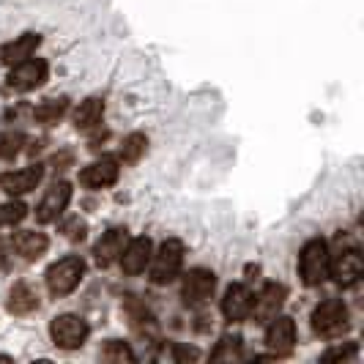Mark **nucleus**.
<instances>
[{
	"mask_svg": "<svg viewBox=\"0 0 364 364\" xmlns=\"http://www.w3.org/2000/svg\"><path fill=\"white\" fill-rule=\"evenodd\" d=\"M328 266H331V255H328V244L323 238H310L301 252H299V277L307 288H318L328 279Z\"/></svg>",
	"mask_w": 364,
	"mask_h": 364,
	"instance_id": "obj_1",
	"label": "nucleus"
},
{
	"mask_svg": "<svg viewBox=\"0 0 364 364\" xmlns=\"http://www.w3.org/2000/svg\"><path fill=\"white\" fill-rule=\"evenodd\" d=\"M82 277H85V260L80 255H66L60 257V260H55L53 266L47 269V274H44L47 291L53 293L55 299L69 296L72 291H77L80 282H82Z\"/></svg>",
	"mask_w": 364,
	"mask_h": 364,
	"instance_id": "obj_2",
	"label": "nucleus"
},
{
	"mask_svg": "<svg viewBox=\"0 0 364 364\" xmlns=\"http://www.w3.org/2000/svg\"><path fill=\"white\" fill-rule=\"evenodd\" d=\"M183 255H186L183 241H178V238L162 241L159 252L151 255V263H148V266H151V282H154V285H170V282L181 274Z\"/></svg>",
	"mask_w": 364,
	"mask_h": 364,
	"instance_id": "obj_3",
	"label": "nucleus"
},
{
	"mask_svg": "<svg viewBox=\"0 0 364 364\" xmlns=\"http://www.w3.org/2000/svg\"><path fill=\"white\" fill-rule=\"evenodd\" d=\"M88 334H91L88 321L80 318V315H74V312H63V315L53 318V323H50V337H53V343L60 350H77V348H82L85 340H88Z\"/></svg>",
	"mask_w": 364,
	"mask_h": 364,
	"instance_id": "obj_4",
	"label": "nucleus"
},
{
	"mask_svg": "<svg viewBox=\"0 0 364 364\" xmlns=\"http://www.w3.org/2000/svg\"><path fill=\"white\" fill-rule=\"evenodd\" d=\"M47 77H50V66H47V60H41V58H25V60H19V63H11V72L6 77V85L11 88V91H19V93H31L41 88L44 82H47Z\"/></svg>",
	"mask_w": 364,
	"mask_h": 364,
	"instance_id": "obj_5",
	"label": "nucleus"
},
{
	"mask_svg": "<svg viewBox=\"0 0 364 364\" xmlns=\"http://www.w3.org/2000/svg\"><path fill=\"white\" fill-rule=\"evenodd\" d=\"M348 328V307L343 299H326L312 310V331L318 337H340Z\"/></svg>",
	"mask_w": 364,
	"mask_h": 364,
	"instance_id": "obj_6",
	"label": "nucleus"
},
{
	"mask_svg": "<svg viewBox=\"0 0 364 364\" xmlns=\"http://www.w3.org/2000/svg\"><path fill=\"white\" fill-rule=\"evenodd\" d=\"M72 203V183L66 181H55L44 198L38 200L36 205V219L41 225H50V222H58V217H63V211L69 208Z\"/></svg>",
	"mask_w": 364,
	"mask_h": 364,
	"instance_id": "obj_7",
	"label": "nucleus"
},
{
	"mask_svg": "<svg viewBox=\"0 0 364 364\" xmlns=\"http://www.w3.org/2000/svg\"><path fill=\"white\" fill-rule=\"evenodd\" d=\"M362 274H364V260H362V252L356 247L343 250L340 255L331 260V266H328V277H334V282L340 288H353L362 279Z\"/></svg>",
	"mask_w": 364,
	"mask_h": 364,
	"instance_id": "obj_8",
	"label": "nucleus"
},
{
	"mask_svg": "<svg viewBox=\"0 0 364 364\" xmlns=\"http://www.w3.org/2000/svg\"><path fill=\"white\" fill-rule=\"evenodd\" d=\"M217 288V274L208 269H192L183 274L181 296L186 304H205Z\"/></svg>",
	"mask_w": 364,
	"mask_h": 364,
	"instance_id": "obj_9",
	"label": "nucleus"
},
{
	"mask_svg": "<svg viewBox=\"0 0 364 364\" xmlns=\"http://www.w3.org/2000/svg\"><path fill=\"white\" fill-rule=\"evenodd\" d=\"M288 299V288L279 285V282H266L263 291L257 293V299H252V312L257 323H269L274 315H279L282 304Z\"/></svg>",
	"mask_w": 364,
	"mask_h": 364,
	"instance_id": "obj_10",
	"label": "nucleus"
},
{
	"mask_svg": "<svg viewBox=\"0 0 364 364\" xmlns=\"http://www.w3.org/2000/svg\"><path fill=\"white\" fill-rule=\"evenodd\" d=\"M44 178V167L41 164H28L22 170H11V173H0V189L11 198L17 195H28L33 192Z\"/></svg>",
	"mask_w": 364,
	"mask_h": 364,
	"instance_id": "obj_11",
	"label": "nucleus"
},
{
	"mask_svg": "<svg viewBox=\"0 0 364 364\" xmlns=\"http://www.w3.org/2000/svg\"><path fill=\"white\" fill-rule=\"evenodd\" d=\"M118 176H121L118 159L102 156V159H96V162H91L88 167L80 170V183L88 186V189H107V186L118 181Z\"/></svg>",
	"mask_w": 364,
	"mask_h": 364,
	"instance_id": "obj_12",
	"label": "nucleus"
},
{
	"mask_svg": "<svg viewBox=\"0 0 364 364\" xmlns=\"http://www.w3.org/2000/svg\"><path fill=\"white\" fill-rule=\"evenodd\" d=\"M151 255H154V241L148 236H137L127 241V247H124V252H121V269L124 274L129 277H137V274H143L148 269V263H151Z\"/></svg>",
	"mask_w": 364,
	"mask_h": 364,
	"instance_id": "obj_13",
	"label": "nucleus"
},
{
	"mask_svg": "<svg viewBox=\"0 0 364 364\" xmlns=\"http://www.w3.org/2000/svg\"><path fill=\"white\" fill-rule=\"evenodd\" d=\"M252 291L247 288V285H230L225 296H222V315L230 321V323H241V321H247L250 318V312H252Z\"/></svg>",
	"mask_w": 364,
	"mask_h": 364,
	"instance_id": "obj_14",
	"label": "nucleus"
},
{
	"mask_svg": "<svg viewBox=\"0 0 364 364\" xmlns=\"http://www.w3.org/2000/svg\"><path fill=\"white\" fill-rule=\"evenodd\" d=\"M266 346L272 348L277 356L291 353L296 346V323L288 315H274L266 326Z\"/></svg>",
	"mask_w": 364,
	"mask_h": 364,
	"instance_id": "obj_15",
	"label": "nucleus"
},
{
	"mask_svg": "<svg viewBox=\"0 0 364 364\" xmlns=\"http://www.w3.org/2000/svg\"><path fill=\"white\" fill-rule=\"evenodd\" d=\"M127 228H112L107 230L105 236L99 238V244L93 247V255H96V263L102 266V269H109L112 263H118V257L124 252V247H127Z\"/></svg>",
	"mask_w": 364,
	"mask_h": 364,
	"instance_id": "obj_16",
	"label": "nucleus"
},
{
	"mask_svg": "<svg viewBox=\"0 0 364 364\" xmlns=\"http://www.w3.org/2000/svg\"><path fill=\"white\" fill-rule=\"evenodd\" d=\"M38 44H41V36L38 33H22L17 36L14 41H9V44H3L0 47V60L3 63H19V60H25V58H31V55L38 50Z\"/></svg>",
	"mask_w": 364,
	"mask_h": 364,
	"instance_id": "obj_17",
	"label": "nucleus"
},
{
	"mask_svg": "<svg viewBox=\"0 0 364 364\" xmlns=\"http://www.w3.org/2000/svg\"><path fill=\"white\" fill-rule=\"evenodd\" d=\"M11 247L25 260H36V257H41L47 252L50 238L44 236V233H38V230H22V233H17V236L11 238Z\"/></svg>",
	"mask_w": 364,
	"mask_h": 364,
	"instance_id": "obj_18",
	"label": "nucleus"
},
{
	"mask_svg": "<svg viewBox=\"0 0 364 364\" xmlns=\"http://www.w3.org/2000/svg\"><path fill=\"white\" fill-rule=\"evenodd\" d=\"M6 307H9L11 315H31V312L38 310V293L28 282H17L9 293Z\"/></svg>",
	"mask_w": 364,
	"mask_h": 364,
	"instance_id": "obj_19",
	"label": "nucleus"
},
{
	"mask_svg": "<svg viewBox=\"0 0 364 364\" xmlns=\"http://www.w3.org/2000/svg\"><path fill=\"white\" fill-rule=\"evenodd\" d=\"M102 115H105V99L102 96H88L85 102H80V107L74 109V127L77 129L99 127Z\"/></svg>",
	"mask_w": 364,
	"mask_h": 364,
	"instance_id": "obj_20",
	"label": "nucleus"
},
{
	"mask_svg": "<svg viewBox=\"0 0 364 364\" xmlns=\"http://www.w3.org/2000/svg\"><path fill=\"white\" fill-rule=\"evenodd\" d=\"M69 112V99L66 96H58V99H44L36 109H33V118L38 124H58L63 115Z\"/></svg>",
	"mask_w": 364,
	"mask_h": 364,
	"instance_id": "obj_21",
	"label": "nucleus"
},
{
	"mask_svg": "<svg viewBox=\"0 0 364 364\" xmlns=\"http://www.w3.org/2000/svg\"><path fill=\"white\" fill-rule=\"evenodd\" d=\"M146 148H148L146 134H143V132H132V134L124 137V143H121V162L137 164L146 156Z\"/></svg>",
	"mask_w": 364,
	"mask_h": 364,
	"instance_id": "obj_22",
	"label": "nucleus"
},
{
	"mask_svg": "<svg viewBox=\"0 0 364 364\" xmlns=\"http://www.w3.org/2000/svg\"><path fill=\"white\" fill-rule=\"evenodd\" d=\"M102 359L112 364H124V362H134L137 356H134V350L124 340H107V346L102 348Z\"/></svg>",
	"mask_w": 364,
	"mask_h": 364,
	"instance_id": "obj_23",
	"label": "nucleus"
},
{
	"mask_svg": "<svg viewBox=\"0 0 364 364\" xmlns=\"http://www.w3.org/2000/svg\"><path fill=\"white\" fill-rule=\"evenodd\" d=\"M238 356H241V337L238 334H233V337L225 334L217 343V348H214V353H211L214 362H233Z\"/></svg>",
	"mask_w": 364,
	"mask_h": 364,
	"instance_id": "obj_24",
	"label": "nucleus"
},
{
	"mask_svg": "<svg viewBox=\"0 0 364 364\" xmlns=\"http://www.w3.org/2000/svg\"><path fill=\"white\" fill-rule=\"evenodd\" d=\"M28 217V205L19 200L0 203V228H14Z\"/></svg>",
	"mask_w": 364,
	"mask_h": 364,
	"instance_id": "obj_25",
	"label": "nucleus"
},
{
	"mask_svg": "<svg viewBox=\"0 0 364 364\" xmlns=\"http://www.w3.org/2000/svg\"><path fill=\"white\" fill-rule=\"evenodd\" d=\"M25 146V134L22 132H3L0 134V159H14Z\"/></svg>",
	"mask_w": 364,
	"mask_h": 364,
	"instance_id": "obj_26",
	"label": "nucleus"
},
{
	"mask_svg": "<svg viewBox=\"0 0 364 364\" xmlns=\"http://www.w3.org/2000/svg\"><path fill=\"white\" fill-rule=\"evenodd\" d=\"M359 353V346L356 343H346V346H337V348H328L323 353V362H346V359H356Z\"/></svg>",
	"mask_w": 364,
	"mask_h": 364,
	"instance_id": "obj_27",
	"label": "nucleus"
},
{
	"mask_svg": "<svg viewBox=\"0 0 364 364\" xmlns=\"http://www.w3.org/2000/svg\"><path fill=\"white\" fill-rule=\"evenodd\" d=\"M60 230H63V236L69 238V241H82L85 233H88V225H85L80 217H72L69 222L60 225Z\"/></svg>",
	"mask_w": 364,
	"mask_h": 364,
	"instance_id": "obj_28",
	"label": "nucleus"
},
{
	"mask_svg": "<svg viewBox=\"0 0 364 364\" xmlns=\"http://www.w3.org/2000/svg\"><path fill=\"white\" fill-rule=\"evenodd\" d=\"M173 359H176V362H192V359H200V353H198L195 348L176 346V350H173Z\"/></svg>",
	"mask_w": 364,
	"mask_h": 364,
	"instance_id": "obj_29",
	"label": "nucleus"
}]
</instances>
